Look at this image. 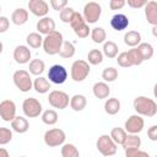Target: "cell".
I'll use <instances>...</instances> for the list:
<instances>
[{"mask_svg": "<svg viewBox=\"0 0 157 157\" xmlns=\"http://www.w3.org/2000/svg\"><path fill=\"white\" fill-rule=\"evenodd\" d=\"M134 109L141 117L152 118L157 114V103L146 96H139L134 99Z\"/></svg>", "mask_w": 157, "mask_h": 157, "instance_id": "cell-1", "label": "cell"}, {"mask_svg": "<svg viewBox=\"0 0 157 157\" xmlns=\"http://www.w3.org/2000/svg\"><path fill=\"white\" fill-rule=\"evenodd\" d=\"M64 38L63 34L59 31H53L48 34H45V37L43 38V43L42 47L44 49V53L48 55H56L59 54V50L63 45Z\"/></svg>", "mask_w": 157, "mask_h": 157, "instance_id": "cell-2", "label": "cell"}, {"mask_svg": "<svg viewBox=\"0 0 157 157\" xmlns=\"http://www.w3.org/2000/svg\"><path fill=\"white\" fill-rule=\"evenodd\" d=\"M90 71H91L90 64L86 60L78 59V60H75L72 63L70 75L75 82H82L83 80L87 78V76L90 75Z\"/></svg>", "mask_w": 157, "mask_h": 157, "instance_id": "cell-3", "label": "cell"}, {"mask_svg": "<svg viewBox=\"0 0 157 157\" xmlns=\"http://www.w3.org/2000/svg\"><path fill=\"white\" fill-rule=\"evenodd\" d=\"M12 81L15 86L21 91V92H28L33 88V81L31 78V75L27 70H17L12 75Z\"/></svg>", "mask_w": 157, "mask_h": 157, "instance_id": "cell-4", "label": "cell"}, {"mask_svg": "<svg viewBox=\"0 0 157 157\" xmlns=\"http://www.w3.org/2000/svg\"><path fill=\"white\" fill-rule=\"evenodd\" d=\"M118 145L113 141V139L110 137V135H107V134H103L98 137L97 142H96V147L97 150L99 151L101 155L105 156V157H109V156H113L117 153V147Z\"/></svg>", "mask_w": 157, "mask_h": 157, "instance_id": "cell-5", "label": "cell"}, {"mask_svg": "<svg viewBox=\"0 0 157 157\" xmlns=\"http://www.w3.org/2000/svg\"><path fill=\"white\" fill-rule=\"evenodd\" d=\"M44 144L49 147H58L61 146L65 142L66 135L64 132V130L59 129V128H54V129H49L45 131L44 134Z\"/></svg>", "mask_w": 157, "mask_h": 157, "instance_id": "cell-6", "label": "cell"}, {"mask_svg": "<svg viewBox=\"0 0 157 157\" xmlns=\"http://www.w3.org/2000/svg\"><path fill=\"white\" fill-rule=\"evenodd\" d=\"M102 15V6L96 1H90L83 6V20L86 23H96Z\"/></svg>", "mask_w": 157, "mask_h": 157, "instance_id": "cell-7", "label": "cell"}, {"mask_svg": "<svg viewBox=\"0 0 157 157\" xmlns=\"http://www.w3.org/2000/svg\"><path fill=\"white\" fill-rule=\"evenodd\" d=\"M22 110H23V114L27 117V118H37L40 115L42 110H43V107H42V103L33 98V97H29V98H26L22 103Z\"/></svg>", "mask_w": 157, "mask_h": 157, "instance_id": "cell-8", "label": "cell"}, {"mask_svg": "<svg viewBox=\"0 0 157 157\" xmlns=\"http://www.w3.org/2000/svg\"><path fill=\"white\" fill-rule=\"evenodd\" d=\"M48 102L49 104L53 107V108H56V109H65L67 105H69V102H70V98H69V94L64 91H58V90H54L49 93L48 96Z\"/></svg>", "mask_w": 157, "mask_h": 157, "instance_id": "cell-9", "label": "cell"}, {"mask_svg": "<svg viewBox=\"0 0 157 157\" xmlns=\"http://www.w3.org/2000/svg\"><path fill=\"white\" fill-rule=\"evenodd\" d=\"M48 78L52 83H55V85H61L66 81L67 78V71L66 69L63 66V65H59V64H55L53 66L49 67V71H48Z\"/></svg>", "mask_w": 157, "mask_h": 157, "instance_id": "cell-10", "label": "cell"}, {"mask_svg": "<svg viewBox=\"0 0 157 157\" xmlns=\"http://www.w3.org/2000/svg\"><path fill=\"white\" fill-rule=\"evenodd\" d=\"M144 126H145V120L141 115L139 114H134V115H130L128 118V120L125 121L124 124V130L128 132V134H139L144 130Z\"/></svg>", "mask_w": 157, "mask_h": 157, "instance_id": "cell-11", "label": "cell"}, {"mask_svg": "<svg viewBox=\"0 0 157 157\" xmlns=\"http://www.w3.org/2000/svg\"><path fill=\"white\" fill-rule=\"evenodd\" d=\"M16 117V104L11 99H5L0 103V118L4 121H11Z\"/></svg>", "mask_w": 157, "mask_h": 157, "instance_id": "cell-12", "label": "cell"}, {"mask_svg": "<svg viewBox=\"0 0 157 157\" xmlns=\"http://www.w3.org/2000/svg\"><path fill=\"white\" fill-rule=\"evenodd\" d=\"M28 10L37 17H44L49 12V5L44 0H29Z\"/></svg>", "mask_w": 157, "mask_h": 157, "instance_id": "cell-13", "label": "cell"}, {"mask_svg": "<svg viewBox=\"0 0 157 157\" xmlns=\"http://www.w3.org/2000/svg\"><path fill=\"white\" fill-rule=\"evenodd\" d=\"M13 59L17 64H27L31 61V50L27 45H17L13 49Z\"/></svg>", "mask_w": 157, "mask_h": 157, "instance_id": "cell-14", "label": "cell"}, {"mask_svg": "<svg viewBox=\"0 0 157 157\" xmlns=\"http://www.w3.org/2000/svg\"><path fill=\"white\" fill-rule=\"evenodd\" d=\"M36 27H37L38 33L45 36V34H48V33H50V32H53L55 29V21L52 17L44 16V17H40L38 20Z\"/></svg>", "mask_w": 157, "mask_h": 157, "instance_id": "cell-15", "label": "cell"}, {"mask_svg": "<svg viewBox=\"0 0 157 157\" xmlns=\"http://www.w3.org/2000/svg\"><path fill=\"white\" fill-rule=\"evenodd\" d=\"M144 7L147 22L151 26H157V2L155 0H150Z\"/></svg>", "mask_w": 157, "mask_h": 157, "instance_id": "cell-16", "label": "cell"}, {"mask_svg": "<svg viewBox=\"0 0 157 157\" xmlns=\"http://www.w3.org/2000/svg\"><path fill=\"white\" fill-rule=\"evenodd\" d=\"M129 23H130V22H129V18H128V16H125L124 13H115V15L112 17V20H110V26H112V28L115 29V31H118V32L126 29L128 26H129Z\"/></svg>", "mask_w": 157, "mask_h": 157, "instance_id": "cell-17", "label": "cell"}, {"mask_svg": "<svg viewBox=\"0 0 157 157\" xmlns=\"http://www.w3.org/2000/svg\"><path fill=\"white\" fill-rule=\"evenodd\" d=\"M10 123H11L12 130H13L15 132H17V134H25V132H27L28 129H29V123H28V120H27L26 118H23V117H17V115H16Z\"/></svg>", "mask_w": 157, "mask_h": 157, "instance_id": "cell-18", "label": "cell"}, {"mask_svg": "<svg viewBox=\"0 0 157 157\" xmlns=\"http://www.w3.org/2000/svg\"><path fill=\"white\" fill-rule=\"evenodd\" d=\"M93 96L98 99H105L110 94V87L105 82H96L92 87Z\"/></svg>", "mask_w": 157, "mask_h": 157, "instance_id": "cell-19", "label": "cell"}, {"mask_svg": "<svg viewBox=\"0 0 157 157\" xmlns=\"http://www.w3.org/2000/svg\"><path fill=\"white\" fill-rule=\"evenodd\" d=\"M28 21V10L26 9H16L11 15V22L16 26H22Z\"/></svg>", "mask_w": 157, "mask_h": 157, "instance_id": "cell-20", "label": "cell"}, {"mask_svg": "<svg viewBox=\"0 0 157 157\" xmlns=\"http://www.w3.org/2000/svg\"><path fill=\"white\" fill-rule=\"evenodd\" d=\"M33 88L36 90L37 93L44 94L52 88V85H50V81H48V78L43 76H37V78H34L33 81Z\"/></svg>", "mask_w": 157, "mask_h": 157, "instance_id": "cell-21", "label": "cell"}, {"mask_svg": "<svg viewBox=\"0 0 157 157\" xmlns=\"http://www.w3.org/2000/svg\"><path fill=\"white\" fill-rule=\"evenodd\" d=\"M70 107L72 110L75 112H81L86 108L87 105V99L83 94H74L71 98H70V102H69Z\"/></svg>", "mask_w": 157, "mask_h": 157, "instance_id": "cell-22", "label": "cell"}, {"mask_svg": "<svg viewBox=\"0 0 157 157\" xmlns=\"http://www.w3.org/2000/svg\"><path fill=\"white\" fill-rule=\"evenodd\" d=\"M124 43L128 47H136L141 43V34L137 31H128L124 36Z\"/></svg>", "mask_w": 157, "mask_h": 157, "instance_id": "cell-23", "label": "cell"}, {"mask_svg": "<svg viewBox=\"0 0 157 157\" xmlns=\"http://www.w3.org/2000/svg\"><path fill=\"white\" fill-rule=\"evenodd\" d=\"M44 69H45V64L43 60L40 59H33L29 61V66H28V72L34 75V76H40L43 72H44Z\"/></svg>", "mask_w": 157, "mask_h": 157, "instance_id": "cell-24", "label": "cell"}, {"mask_svg": "<svg viewBox=\"0 0 157 157\" xmlns=\"http://www.w3.org/2000/svg\"><path fill=\"white\" fill-rule=\"evenodd\" d=\"M104 110L109 115H115L120 110V101L118 98H107L104 103Z\"/></svg>", "mask_w": 157, "mask_h": 157, "instance_id": "cell-25", "label": "cell"}, {"mask_svg": "<svg viewBox=\"0 0 157 157\" xmlns=\"http://www.w3.org/2000/svg\"><path fill=\"white\" fill-rule=\"evenodd\" d=\"M123 148H140L141 146V139L139 137L137 134H128L125 141L123 142Z\"/></svg>", "mask_w": 157, "mask_h": 157, "instance_id": "cell-26", "label": "cell"}, {"mask_svg": "<svg viewBox=\"0 0 157 157\" xmlns=\"http://www.w3.org/2000/svg\"><path fill=\"white\" fill-rule=\"evenodd\" d=\"M75 52H76L75 45L70 40H64L63 45H61V48L59 50V55L61 58H64V59H70V58H72L75 55Z\"/></svg>", "mask_w": 157, "mask_h": 157, "instance_id": "cell-27", "label": "cell"}, {"mask_svg": "<svg viewBox=\"0 0 157 157\" xmlns=\"http://www.w3.org/2000/svg\"><path fill=\"white\" fill-rule=\"evenodd\" d=\"M26 42H27V45H28L29 48L38 49L39 47H42L43 37H42V34L38 33V32H32V33H29V34L26 37Z\"/></svg>", "mask_w": 157, "mask_h": 157, "instance_id": "cell-28", "label": "cell"}, {"mask_svg": "<svg viewBox=\"0 0 157 157\" xmlns=\"http://www.w3.org/2000/svg\"><path fill=\"white\" fill-rule=\"evenodd\" d=\"M118 45L113 42V40H108V42H104L103 44V55H105L107 58L109 59H114L117 55H118Z\"/></svg>", "mask_w": 157, "mask_h": 157, "instance_id": "cell-29", "label": "cell"}, {"mask_svg": "<svg viewBox=\"0 0 157 157\" xmlns=\"http://www.w3.org/2000/svg\"><path fill=\"white\" fill-rule=\"evenodd\" d=\"M109 135H110V137L113 139V141H114L117 145H123V142H124L125 139H126L128 132H126L123 128H113Z\"/></svg>", "mask_w": 157, "mask_h": 157, "instance_id": "cell-30", "label": "cell"}, {"mask_svg": "<svg viewBox=\"0 0 157 157\" xmlns=\"http://www.w3.org/2000/svg\"><path fill=\"white\" fill-rule=\"evenodd\" d=\"M90 36H91V39L94 43H97V44L104 43V40L107 38V33H105V31L102 27H94V28H92V31L90 32Z\"/></svg>", "mask_w": 157, "mask_h": 157, "instance_id": "cell-31", "label": "cell"}, {"mask_svg": "<svg viewBox=\"0 0 157 157\" xmlns=\"http://www.w3.org/2000/svg\"><path fill=\"white\" fill-rule=\"evenodd\" d=\"M136 48L139 49L144 61L145 60H150L153 56V47L150 43H140L139 45H136Z\"/></svg>", "mask_w": 157, "mask_h": 157, "instance_id": "cell-32", "label": "cell"}, {"mask_svg": "<svg viewBox=\"0 0 157 157\" xmlns=\"http://www.w3.org/2000/svg\"><path fill=\"white\" fill-rule=\"evenodd\" d=\"M103 53L98 49H92L88 52L87 54V63L91 64V65H99L102 61H103Z\"/></svg>", "mask_w": 157, "mask_h": 157, "instance_id": "cell-33", "label": "cell"}, {"mask_svg": "<svg viewBox=\"0 0 157 157\" xmlns=\"http://www.w3.org/2000/svg\"><path fill=\"white\" fill-rule=\"evenodd\" d=\"M58 113L54 109H47L42 113V121L47 125H54L58 121Z\"/></svg>", "mask_w": 157, "mask_h": 157, "instance_id": "cell-34", "label": "cell"}, {"mask_svg": "<svg viewBox=\"0 0 157 157\" xmlns=\"http://www.w3.org/2000/svg\"><path fill=\"white\" fill-rule=\"evenodd\" d=\"M60 153L63 157H78L80 156V152L74 144H63Z\"/></svg>", "mask_w": 157, "mask_h": 157, "instance_id": "cell-35", "label": "cell"}, {"mask_svg": "<svg viewBox=\"0 0 157 157\" xmlns=\"http://www.w3.org/2000/svg\"><path fill=\"white\" fill-rule=\"evenodd\" d=\"M102 78L105 81V82H113L118 78V70L113 66H109V67H105L103 71H102Z\"/></svg>", "mask_w": 157, "mask_h": 157, "instance_id": "cell-36", "label": "cell"}, {"mask_svg": "<svg viewBox=\"0 0 157 157\" xmlns=\"http://www.w3.org/2000/svg\"><path fill=\"white\" fill-rule=\"evenodd\" d=\"M128 55L130 58V61H131L132 66L134 65H141L144 63V59H142V56H141V54H140V52H139V49L136 47H132L131 49H129L128 50Z\"/></svg>", "mask_w": 157, "mask_h": 157, "instance_id": "cell-37", "label": "cell"}, {"mask_svg": "<svg viewBox=\"0 0 157 157\" xmlns=\"http://www.w3.org/2000/svg\"><path fill=\"white\" fill-rule=\"evenodd\" d=\"M74 13H75V10H74L72 7L65 6L64 9H61V10L59 11V17H60L61 22H64V23H70V21H71V18H72Z\"/></svg>", "mask_w": 157, "mask_h": 157, "instance_id": "cell-38", "label": "cell"}, {"mask_svg": "<svg viewBox=\"0 0 157 157\" xmlns=\"http://www.w3.org/2000/svg\"><path fill=\"white\" fill-rule=\"evenodd\" d=\"M91 28L88 27V23H82L80 26H77L76 28H74V33L78 37V38H87L90 36Z\"/></svg>", "mask_w": 157, "mask_h": 157, "instance_id": "cell-39", "label": "cell"}, {"mask_svg": "<svg viewBox=\"0 0 157 157\" xmlns=\"http://www.w3.org/2000/svg\"><path fill=\"white\" fill-rule=\"evenodd\" d=\"M115 58H117V63H118L119 66H121V67H130V66H132V64L130 61V58L128 55V52H123L119 55H117Z\"/></svg>", "mask_w": 157, "mask_h": 157, "instance_id": "cell-40", "label": "cell"}, {"mask_svg": "<svg viewBox=\"0 0 157 157\" xmlns=\"http://www.w3.org/2000/svg\"><path fill=\"white\" fill-rule=\"evenodd\" d=\"M12 140V131L9 128H0V145H7Z\"/></svg>", "mask_w": 157, "mask_h": 157, "instance_id": "cell-41", "label": "cell"}, {"mask_svg": "<svg viewBox=\"0 0 157 157\" xmlns=\"http://www.w3.org/2000/svg\"><path fill=\"white\" fill-rule=\"evenodd\" d=\"M82 23H85V20H83V16L80 13V12H76L75 11V13H74V16H72V18H71V21H70V26H71V28L74 29V28H76L77 26H80V25H82Z\"/></svg>", "mask_w": 157, "mask_h": 157, "instance_id": "cell-42", "label": "cell"}, {"mask_svg": "<svg viewBox=\"0 0 157 157\" xmlns=\"http://www.w3.org/2000/svg\"><path fill=\"white\" fill-rule=\"evenodd\" d=\"M125 151V156L126 157H135V156H145L148 157V153L145 151H141L140 148H126Z\"/></svg>", "mask_w": 157, "mask_h": 157, "instance_id": "cell-43", "label": "cell"}, {"mask_svg": "<svg viewBox=\"0 0 157 157\" xmlns=\"http://www.w3.org/2000/svg\"><path fill=\"white\" fill-rule=\"evenodd\" d=\"M150 0H125V2H128V5L131 9H141L144 7Z\"/></svg>", "mask_w": 157, "mask_h": 157, "instance_id": "cell-44", "label": "cell"}, {"mask_svg": "<svg viewBox=\"0 0 157 157\" xmlns=\"http://www.w3.org/2000/svg\"><path fill=\"white\" fill-rule=\"evenodd\" d=\"M50 6L55 11H60L65 6H67V0H50Z\"/></svg>", "mask_w": 157, "mask_h": 157, "instance_id": "cell-45", "label": "cell"}, {"mask_svg": "<svg viewBox=\"0 0 157 157\" xmlns=\"http://www.w3.org/2000/svg\"><path fill=\"white\" fill-rule=\"evenodd\" d=\"M125 0H110L109 1V7L110 10H120L125 6Z\"/></svg>", "mask_w": 157, "mask_h": 157, "instance_id": "cell-46", "label": "cell"}, {"mask_svg": "<svg viewBox=\"0 0 157 157\" xmlns=\"http://www.w3.org/2000/svg\"><path fill=\"white\" fill-rule=\"evenodd\" d=\"M10 27V20L6 16H0V33H5Z\"/></svg>", "mask_w": 157, "mask_h": 157, "instance_id": "cell-47", "label": "cell"}, {"mask_svg": "<svg viewBox=\"0 0 157 157\" xmlns=\"http://www.w3.org/2000/svg\"><path fill=\"white\" fill-rule=\"evenodd\" d=\"M147 136L151 141H157V125H152L147 130Z\"/></svg>", "mask_w": 157, "mask_h": 157, "instance_id": "cell-48", "label": "cell"}, {"mask_svg": "<svg viewBox=\"0 0 157 157\" xmlns=\"http://www.w3.org/2000/svg\"><path fill=\"white\" fill-rule=\"evenodd\" d=\"M0 157H9V151L4 147H0Z\"/></svg>", "mask_w": 157, "mask_h": 157, "instance_id": "cell-49", "label": "cell"}, {"mask_svg": "<svg viewBox=\"0 0 157 157\" xmlns=\"http://www.w3.org/2000/svg\"><path fill=\"white\" fill-rule=\"evenodd\" d=\"M2 49H4V45H2V43L0 42V54L2 53Z\"/></svg>", "mask_w": 157, "mask_h": 157, "instance_id": "cell-50", "label": "cell"}, {"mask_svg": "<svg viewBox=\"0 0 157 157\" xmlns=\"http://www.w3.org/2000/svg\"><path fill=\"white\" fill-rule=\"evenodd\" d=\"M0 12H1V6H0Z\"/></svg>", "mask_w": 157, "mask_h": 157, "instance_id": "cell-51", "label": "cell"}]
</instances>
